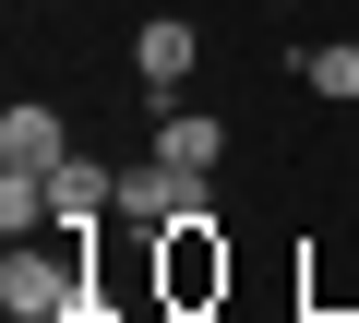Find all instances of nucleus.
I'll list each match as a JSON object with an SVG mask.
<instances>
[{"instance_id": "f257e3e1", "label": "nucleus", "mask_w": 359, "mask_h": 323, "mask_svg": "<svg viewBox=\"0 0 359 323\" xmlns=\"http://www.w3.org/2000/svg\"><path fill=\"white\" fill-rule=\"evenodd\" d=\"M144 252H156V311H168V323H216V311H228V287H240V252H228L216 204H204V216H180V228H156Z\"/></svg>"}, {"instance_id": "f03ea898", "label": "nucleus", "mask_w": 359, "mask_h": 323, "mask_svg": "<svg viewBox=\"0 0 359 323\" xmlns=\"http://www.w3.org/2000/svg\"><path fill=\"white\" fill-rule=\"evenodd\" d=\"M108 204H120V168H96V156H60L48 168V228L60 240H108Z\"/></svg>"}, {"instance_id": "7ed1b4c3", "label": "nucleus", "mask_w": 359, "mask_h": 323, "mask_svg": "<svg viewBox=\"0 0 359 323\" xmlns=\"http://www.w3.org/2000/svg\"><path fill=\"white\" fill-rule=\"evenodd\" d=\"M192 60H204V25H180V13H156V25L132 36V84H144V96H180Z\"/></svg>"}, {"instance_id": "20e7f679", "label": "nucleus", "mask_w": 359, "mask_h": 323, "mask_svg": "<svg viewBox=\"0 0 359 323\" xmlns=\"http://www.w3.org/2000/svg\"><path fill=\"white\" fill-rule=\"evenodd\" d=\"M60 156H72V132H60V108L48 96H13V108H0V168H60Z\"/></svg>"}, {"instance_id": "39448f33", "label": "nucleus", "mask_w": 359, "mask_h": 323, "mask_svg": "<svg viewBox=\"0 0 359 323\" xmlns=\"http://www.w3.org/2000/svg\"><path fill=\"white\" fill-rule=\"evenodd\" d=\"M156 156H168V168H192V180H216V156H228V132H216L204 108H168V120H156Z\"/></svg>"}, {"instance_id": "423d86ee", "label": "nucleus", "mask_w": 359, "mask_h": 323, "mask_svg": "<svg viewBox=\"0 0 359 323\" xmlns=\"http://www.w3.org/2000/svg\"><path fill=\"white\" fill-rule=\"evenodd\" d=\"M299 84L335 96V108H359V36H311V48H299Z\"/></svg>"}, {"instance_id": "0eeeda50", "label": "nucleus", "mask_w": 359, "mask_h": 323, "mask_svg": "<svg viewBox=\"0 0 359 323\" xmlns=\"http://www.w3.org/2000/svg\"><path fill=\"white\" fill-rule=\"evenodd\" d=\"M60 323H120V299H108V275H96V252H84V287L60 299Z\"/></svg>"}]
</instances>
